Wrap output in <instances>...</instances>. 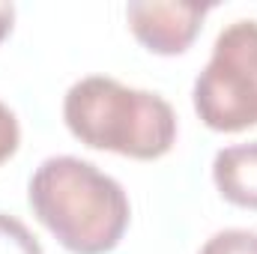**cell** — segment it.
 Returning a JSON list of instances; mask_svg holds the SVG:
<instances>
[{"label":"cell","instance_id":"obj_1","mask_svg":"<svg viewBox=\"0 0 257 254\" xmlns=\"http://www.w3.org/2000/svg\"><path fill=\"white\" fill-rule=\"evenodd\" d=\"M33 215L72 254H108L123 239L132 206L123 186L93 162L51 156L30 177Z\"/></svg>","mask_w":257,"mask_h":254},{"label":"cell","instance_id":"obj_2","mask_svg":"<svg viewBox=\"0 0 257 254\" xmlns=\"http://www.w3.org/2000/svg\"><path fill=\"white\" fill-rule=\"evenodd\" d=\"M63 120L81 144L141 162L162 159L177 141L171 102L159 93L132 90L108 75H90L69 87Z\"/></svg>","mask_w":257,"mask_h":254},{"label":"cell","instance_id":"obj_3","mask_svg":"<svg viewBox=\"0 0 257 254\" xmlns=\"http://www.w3.org/2000/svg\"><path fill=\"white\" fill-rule=\"evenodd\" d=\"M194 111L212 132L257 126V21L227 24L212 45V57L194 81Z\"/></svg>","mask_w":257,"mask_h":254},{"label":"cell","instance_id":"obj_4","mask_svg":"<svg viewBox=\"0 0 257 254\" xmlns=\"http://www.w3.org/2000/svg\"><path fill=\"white\" fill-rule=\"evenodd\" d=\"M209 3H177V0H135L126 6L135 39L162 57H174L192 48Z\"/></svg>","mask_w":257,"mask_h":254},{"label":"cell","instance_id":"obj_5","mask_svg":"<svg viewBox=\"0 0 257 254\" xmlns=\"http://www.w3.org/2000/svg\"><path fill=\"white\" fill-rule=\"evenodd\" d=\"M212 180L233 206L257 209V141L218 150L212 159Z\"/></svg>","mask_w":257,"mask_h":254},{"label":"cell","instance_id":"obj_6","mask_svg":"<svg viewBox=\"0 0 257 254\" xmlns=\"http://www.w3.org/2000/svg\"><path fill=\"white\" fill-rule=\"evenodd\" d=\"M0 254H42V245L24 221L0 212Z\"/></svg>","mask_w":257,"mask_h":254},{"label":"cell","instance_id":"obj_7","mask_svg":"<svg viewBox=\"0 0 257 254\" xmlns=\"http://www.w3.org/2000/svg\"><path fill=\"white\" fill-rule=\"evenodd\" d=\"M197 254H257V230L227 227L212 233Z\"/></svg>","mask_w":257,"mask_h":254},{"label":"cell","instance_id":"obj_8","mask_svg":"<svg viewBox=\"0 0 257 254\" xmlns=\"http://www.w3.org/2000/svg\"><path fill=\"white\" fill-rule=\"evenodd\" d=\"M18 141H21V129H18V120L15 114L0 102V165L9 162L18 150Z\"/></svg>","mask_w":257,"mask_h":254},{"label":"cell","instance_id":"obj_9","mask_svg":"<svg viewBox=\"0 0 257 254\" xmlns=\"http://www.w3.org/2000/svg\"><path fill=\"white\" fill-rule=\"evenodd\" d=\"M12 21H15V6L0 0V42L9 36V30H12Z\"/></svg>","mask_w":257,"mask_h":254}]
</instances>
